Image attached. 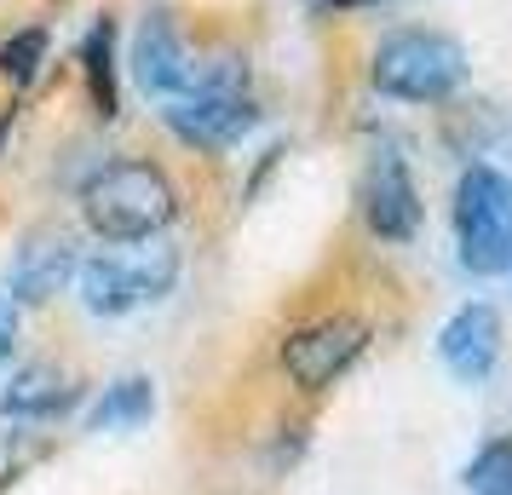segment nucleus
<instances>
[{
  "label": "nucleus",
  "mask_w": 512,
  "mask_h": 495,
  "mask_svg": "<svg viewBox=\"0 0 512 495\" xmlns=\"http://www.w3.org/2000/svg\"><path fill=\"white\" fill-rule=\"evenodd\" d=\"M81 219L104 242H150L179 219V190L156 162H110L81 185Z\"/></svg>",
  "instance_id": "f257e3e1"
},
{
  "label": "nucleus",
  "mask_w": 512,
  "mask_h": 495,
  "mask_svg": "<svg viewBox=\"0 0 512 495\" xmlns=\"http://www.w3.org/2000/svg\"><path fill=\"white\" fill-rule=\"evenodd\" d=\"M167 133L190 150H225L236 144L248 127L259 121L254 110V93H248V70L225 58V64H208L202 75H190L179 93L167 98Z\"/></svg>",
  "instance_id": "f03ea898"
},
{
  "label": "nucleus",
  "mask_w": 512,
  "mask_h": 495,
  "mask_svg": "<svg viewBox=\"0 0 512 495\" xmlns=\"http://www.w3.org/2000/svg\"><path fill=\"white\" fill-rule=\"evenodd\" d=\"M369 81L374 93L403 104H443L466 81V52L455 35H438V29H397L374 47Z\"/></svg>",
  "instance_id": "7ed1b4c3"
},
{
  "label": "nucleus",
  "mask_w": 512,
  "mask_h": 495,
  "mask_svg": "<svg viewBox=\"0 0 512 495\" xmlns=\"http://www.w3.org/2000/svg\"><path fill=\"white\" fill-rule=\"evenodd\" d=\"M455 248L472 277H501L512 265V179L501 167H466L455 185Z\"/></svg>",
  "instance_id": "20e7f679"
},
{
  "label": "nucleus",
  "mask_w": 512,
  "mask_h": 495,
  "mask_svg": "<svg viewBox=\"0 0 512 495\" xmlns=\"http://www.w3.org/2000/svg\"><path fill=\"white\" fill-rule=\"evenodd\" d=\"M363 346H369V323L351 311H334V317H317L282 340V369L300 392H323L363 357Z\"/></svg>",
  "instance_id": "39448f33"
},
{
  "label": "nucleus",
  "mask_w": 512,
  "mask_h": 495,
  "mask_svg": "<svg viewBox=\"0 0 512 495\" xmlns=\"http://www.w3.org/2000/svg\"><path fill=\"white\" fill-rule=\"evenodd\" d=\"M357 202H363V219H369V231L380 242H409L420 231V190L397 144H380L369 156Z\"/></svg>",
  "instance_id": "423d86ee"
},
{
  "label": "nucleus",
  "mask_w": 512,
  "mask_h": 495,
  "mask_svg": "<svg viewBox=\"0 0 512 495\" xmlns=\"http://www.w3.org/2000/svg\"><path fill=\"white\" fill-rule=\"evenodd\" d=\"M75 242L64 231H29L18 260H12V300L18 306H47L52 294H64L75 277Z\"/></svg>",
  "instance_id": "0eeeda50"
},
{
  "label": "nucleus",
  "mask_w": 512,
  "mask_h": 495,
  "mask_svg": "<svg viewBox=\"0 0 512 495\" xmlns=\"http://www.w3.org/2000/svg\"><path fill=\"white\" fill-rule=\"evenodd\" d=\"M438 357L455 380H484L495 369V357H501V317H495V306L472 300V306L455 311L438 334Z\"/></svg>",
  "instance_id": "6e6552de"
},
{
  "label": "nucleus",
  "mask_w": 512,
  "mask_h": 495,
  "mask_svg": "<svg viewBox=\"0 0 512 495\" xmlns=\"http://www.w3.org/2000/svg\"><path fill=\"white\" fill-rule=\"evenodd\" d=\"M133 75H139L144 93H162V98H173L196 75V64L185 52V35L173 29V18L156 12V18L139 24V35H133Z\"/></svg>",
  "instance_id": "1a4fd4ad"
},
{
  "label": "nucleus",
  "mask_w": 512,
  "mask_h": 495,
  "mask_svg": "<svg viewBox=\"0 0 512 495\" xmlns=\"http://www.w3.org/2000/svg\"><path fill=\"white\" fill-rule=\"evenodd\" d=\"M75 283H81V306L93 317H127L133 306H144L139 271H133V260H116V254L81 260L75 265Z\"/></svg>",
  "instance_id": "9d476101"
},
{
  "label": "nucleus",
  "mask_w": 512,
  "mask_h": 495,
  "mask_svg": "<svg viewBox=\"0 0 512 495\" xmlns=\"http://www.w3.org/2000/svg\"><path fill=\"white\" fill-rule=\"evenodd\" d=\"M75 398V386L52 363H29L18 375L6 380V392H0V415H12V421H41V415H58L64 403Z\"/></svg>",
  "instance_id": "9b49d317"
},
{
  "label": "nucleus",
  "mask_w": 512,
  "mask_h": 495,
  "mask_svg": "<svg viewBox=\"0 0 512 495\" xmlns=\"http://www.w3.org/2000/svg\"><path fill=\"white\" fill-rule=\"evenodd\" d=\"M81 70H87V93H93V110L104 121L121 110V93H116V24L98 18L87 29V47H81Z\"/></svg>",
  "instance_id": "f8f14e48"
},
{
  "label": "nucleus",
  "mask_w": 512,
  "mask_h": 495,
  "mask_svg": "<svg viewBox=\"0 0 512 495\" xmlns=\"http://www.w3.org/2000/svg\"><path fill=\"white\" fill-rule=\"evenodd\" d=\"M156 415V392H150V380H116V386H104V398L93 403V426H139Z\"/></svg>",
  "instance_id": "ddd939ff"
},
{
  "label": "nucleus",
  "mask_w": 512,
  "mask_h": 495,
  "mask_svg": "<svg viewBox=\"0 0 512 495\" xmlns=\"http://www.w3.org/2000/svg\"><path fill=\"white\" fill-rule=\"evenodd\" d=\"M41 64H47V29H18L0 41V75L12 87H29L41 75Z\"/></svg>",
  "instance_id": "4468645a"
},
{
  "label": "nucleus",
  "mask_w": 512,
  "mask_h": 495,
  "mask_svg": "<svg viewBox=\"0 0 512 495\" xmlns=\"http://www.w3.org/2000/svg\"><path fill=\"white\" fill-rule=\"evenodd\" d=\"M466 490L472 495H512V438L478 449V461L466 467Z\"/></svg>",
  "instance_id": "2eb2a0df"
},
{
  "label": "nucleus",
  "mask_w": 512,
  "mask_h": 495,
  "mask_svg": "<svg viewBox=\"0 0 512 495\" xmlns=\"http://www.w3.org/2000/svg\"><path fill=\"white\" fill-rule=\"evenodd\" d=\"M18 323H24L18 317V300L0 288V363H12V352H18Z\"/></svg>",
  "instance_id": "dca6fc26"
},
{
  "label": "nucleus",
  "mask_w": 512,
  "mask_h": 495,
  "mask_svg": "<svg viewBox=\"0 0 512 495\" xmlns=\"http://www.w3.org/2000/svg\"><path fill=\"white\" fill-rule=\"evenodd\" d=\"M328 6H346L351 12V6H380V0H328Z\"/></svg>",
  "instance_id": "f3484780"
}]
</instances>
